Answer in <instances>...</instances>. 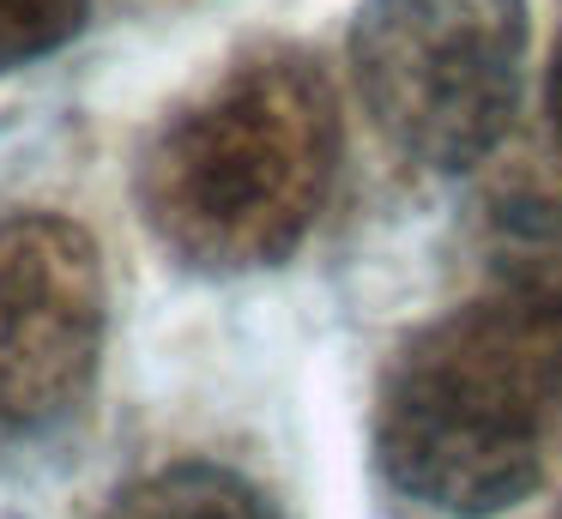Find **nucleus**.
I'll use <instances>...</instances> for the list:
<instances>
[{"label":"nucleus","mask_w":562,"mask_h":519,"mask_svg":"<svg viewBox=\"0 0 562 519\" xmlns=\"http://www.w3.org/2000/svg\"><path fill=\"white\" fill-rule=\"evenodd\" d=\"M110 326L103 248L61 212L0 224V410L61 417L86 398Z\"/></svg>","instance_id":"obj_4"},{"label":"nucleus","mask_w":562,"mask_h":519,"mask_svg":"<svg viewBox=\"0 0 562 519\" xmlns=\"http://www.w3.org/2000/svg\"><path fill=\"white\" fill-rule=\"evenodd\" d=\"M91 19V0H0V72L67 48Z\"/></svg>","instance_id":"obj_6"},{"label":"nucleus","mask_w":562,"mask_h":519,"mask_svg":"<svg viewBox=\"0 0 562 519\" xmlns=\"http://www.w3.org/2000/svg\"><path fill=\"white\" fill-rule=\"evenodd\" d=\"M339 169V103L315 55L248 48L164 121L139 169L158 241L200 272H260L303 248Z\"/></svg>","instance_id":"obj_2"},{"label":"nucleus","mask_w":562,"mask_h":519,"mask_svg":"<svg viewBox=\"0 0 562 519\" xmlns=\"http://www.w3.org/2000/svg\"><path fill=\"white\" fill-rule=\"evenodd\" d=\"M375 459L448 519L532 501L562 465V278H502L405 338L375 393Z\"/></svg>","instance_id":"obj_1"},{"label":"nucleus","mask_w":562,"mask_h":519,"mask_svg":"<svg viewBox=\"0 0 562 519\" xmlns=\"http://www.w3.org/2000/svg\"><path fill=\"white\" fill-rule=\"evenodd\" d=\"M544 109H550V127L562 133V31H557V48H550V79H544Z\"/></svg>","instance_id":"obj_7"},{"label":"nucleus","mask_w":562,"mask_h":519,"mask_svg":"<svg viewBox=\"0 0 562 519\" xmlns=\"http://www.w3.org/2000/svg\"><path fill=\"white\" fill-rule=\"evenodd\" d=\"M526 0H363L351 72L393 157L436 176L484 163L520 103Z\"/></svg>","instance_id":"obj_3"},{"label":"nucleus","mask_w":562,"mask_h":519,"mask_svg":"<svg viewBox=\"0 0 562 519\" xmlns=\"http://www.w3.org/2000/svg\"><path fill=\"white\" fill-rule=\"evenodd\" d=\"M110 519H279L272 501L224 465H164L115 501Z\"/></svg>","instance_id":"obj_5"}]
</instances>
